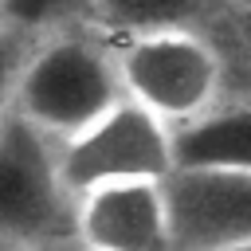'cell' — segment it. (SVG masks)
<instances>
[{
    "label": "cell",
    "instance_id": "obj_2",
    "mask_svg": "<svg viewBox=\"0 0 251 251\" xmlns=\"http://www.w3.org/2000/svg\"><path fill=\"white\" fill-rule=\"evenodd\" d=\"M59 173L71 196L114 180H165L173 173V129L141 102H118L102 122L59 149Z\"/></svg>",
    "mask_w": 251,
    "mask_h": 251
},
{
    "label": "cell",
    "instance_id": "obj_8",
    "mask_svg": "<svg viewBox=\"0 0 251 251\" xmlns=\"http://www.w3.org/2000/svg\"><path fill=\"white\" fill-rule=\"evenodd\" d=\"M224 0H90L102 27L133 39L149 31H192Z\"/></svg>",
    "mask_w": 251,
    "mask_h": 251
},
{
    "label": "cell",
    "instance_id": "obj_6",
    "mask_svg": "<svg viewBox=\"0 0 251 251\" xmlns=\"http://www.w3.org/2000/svg\"><path fill=\"white\" fill-rule=\"evenodd\" d=\"M75 231L90 251H173L161 180H114L82 192Z\"/></svg>",
    "mask_w": 251,
    "mask_h": 251
},
{
    "label": "cell",
    "instance_id": "obj_3",
    "mask_svg": "<svg viewBox=\"0 0 251 251\" xmlns=\"http://www.w3.org/2000/svg\"><path fill=\"white\" fill-rule=\"evenodd\" d=\"M71 220V188L51 137L16 106L0 118V235L47 243Z\"/></svg>",
    "mask_w": 251,
    "mask_h": 251
},
{
    "label": "cell",
    "instance_id": "obj_4",
    "mask_svg": "<svg viewBox=\"0 0 251 251\" xmlns=\"http://www.w3.org/2000/svg\"><path fill=\"white\" fill-rule=\"evenodd\" d=\"M126 98L161 122H192L220 90V59L196 31H149L126 39L118 55Z\"/></svg>",
    "mask_w": 251,
    "mask_h": 251
},
{
    "label": "cell",
    "instance_id": "obj_11",
    "mask_svg": "<svg viewBox=\"0 0 251 251\" xmlns=\"http://www.w3.org/2000/svg\"><path fill=\"white\" fill-rule=\"evenodd\" d=\"M239 31H243V39H247V47H251V4L239 12Z\"/></svg>",
    "mask_w": 251,
    "mask_h": 251
},
{
    "label": "cell",
    "instance_id": "obj_10",
    "mask_svg": "<svg viewBox=\"0 0 251 251\" xmlns=\"http://www.w3.org/2000/svg\"><path fill=\"white\" fill-rule=\"evenodd\" d=\"M16 78H20V55H16L12 35H4V31H0V118L12 110V98H16Z\"/></svg>",
    "mask_w": 251,
    "mask_h": 251
},
{
    "label": "cell",
    "instance_id": "obj_5",
    "mask_svg": "<svg viewBox=\"0 0 251 251\" xmlns=\"http://www.w3.org/2000/svg\"><path fill=\"white\" fill-rule=\"evenodd\" d=\"M161 188L173 251H220L251 243V173L173 169Z\"/></svg>",
    "mask_w": 251,
    "mask_h": 251
},
{
    "label": "cell",
    "instance_id": "obj_12",
    "mask_svg": "<svg viewBox=\"0 0 251 251\" xmlns=\"http://www.w3.org/2000/svg\"><path fill=\"white\" fill-rule=\"evenodd\" d=\"M20 251H59V247H47V243H24Z\"/></svg>",
    "mask_w": 251,
    "mask_h": 251
},
{
    "label": "cell",
    "instance_id": "obj_13",
    "mask_svg": "<svg viewBox=\"0 0 251 251\" xmlns=\"http://www.w3.org/2000/svg\"><path fill=\"white\" fill-rule=\"evenodd\" d=\"M220 251H251V243H239V247H220Z\"/></svg>",
    "mask_w": 251,
    "mask_h": 251
},
{
    "label": "cell",
    "instance_id": "obj_9",
    "mask_svg": "<svg viewBox=\"0 0 251 251\" xmlns=\"http://www.w3.org/2000/svg\"><path fill=\"white\" fill-rule=\"evenodd\" d=\"M78 8H90V0H0V20L12 27H51Z\"/></svg>",
    "mask_w": 251,
    "mask_h": 251
},
{
    "label": "cell",
    "instance_id": "obj_7",
    "mask_svg": "<svg viewBox=\"0 0 251 251\" xmlns=\"http://www.w3.org/2000/svg\"><path fill=\"white\" fill-rule=\"evenodd\" d=\"M173 169L251 173V106L180 122L173 129Z\"/></svg>",
    "mask_w": 251,
    "mask_h": 251
},
{
    "label": "cell",
    "instance_id": "obj_1",
    "mask_svg": "<svg viewBox=\"0 0 251 251\" xmlns=\"http://www.w3.org/2000/svg\"><path fill=\"white\" fill-rule=\"evenodd\" d=\"M118 102H126L118 59H110L90 39H55L39 47L16 78L12 106L35 122L47 137H75L102 122Z\"/></svg>",
    "mask_w": 251,
    "mask_h": 251
}]
</instances>
